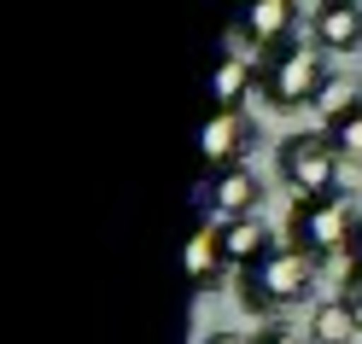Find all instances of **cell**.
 I'll list each match as a JSON object with an SVG mask.
<instances>
[{
  "instance_id": "3",
  "label": "cell",
  "mask_w": 362,
  "mask_h": 344,
  "mask_svg": "<svg viewBox=\"0 0 362 344\" xmlns=\"http://www.w3.org/2000/svg\"><path fill=\"white\" fill-rule=\"evenodd\" d=\"M281 175L298 198H327L339 181V152L327 134H292L281 141Z\"/></svg>"
},
{
  "instance_id": "18",
  "label": "cell",
  "mask_w": 362,
  "mask_h": 344,
  "mask_svg": "<svg viewBox=\"0 0 362 344\" xmlns=\"http://www.w3.org/2000/svg\"><path fill=\"white\" fill-rule=\"evenodd\" d=\"M205 344H240V338H234V333H216V338H205Z\"/></svg>"
},
{
  "instance_id": "4",
  "label": "cell",
  "mask_w": 362,
  "mask_h": 344,
  "mask_svg": "<svg viewBox=\"0 0 362 344\" xmlns=\"http://www.w3.org/2000/svg\"><path fill=\"white\" fill-rule=\"evenodd\" d=\"M322 82H327L322 59H315V53H304L298 41L275 47V53H269V64H263V94H269V105H304V100L315 105Z\"/></svg>"
},
{
  "instance_id": "2",
  "label": "cell",
  "mask_w": 362,
  "mask_h": 344,
  "mask_svg": "<svg viewBox=\"0 0 362 344\" xmlns=\"http://www.w3.org/2000/svg\"><path fill=\"white\" fill-rule=\"evenodd\" d=\"M356 239V222H351V204L327 193V198H298L292 204V245L310 251V257H333Z\"/></svg>"
},
{
  "instance_id": "12",
  "label": "cell",
  "mask_w": 362,
  "mask_h": 344,
  "mask_svg": "<svg viewBox=\"0 0 362 344\" xmlns=\"http://www.w3.org/2000/svg\"><path fill=\"white\" fill-rule=\"evenodd\" d=\"M245 88H252V71H245V59H222L216 64V71H211V100L216 105H240V94H245Z\"/></svg>"
},
{
  "instance_id": "17",
  "label": "cell",
  "mask_w": 362,
  "mask_h": 344,
  "mask_svg": "<svg viewBox=\"0 0 362 344\" xmlns=\"http://www.w3.org/2000/svg\"><path fill=\"white\" fill-rule=\"evenodd\" d=\"M263 344H304V338H298V333H286V327H281V333H269Z\"/></svg>"
},
{
  "instance_id": "9",
  "label": "cell",
  "mask_w": 362,
  "mask_h": 344,
  "mask_svg": "<svg viewBox=\"0 0 362 344\" xmlns=\"http://www.w3.org/2000/svg\"><path fill=\"white\" fill-rule=\"evenodd\" d=\"M269 227L257 222V216H240V222H222V257H228L234 268H252V263H263L269 257Z\"/></svg>"
},
{
  "instance_id": "13",
  "label": "cell",
  "mask_w": 362,
  "mask_h": 344,
  "mask_svg": "<svg viewBox=\"0 0 362 344\" xmlns=\"http://www.w3.org/2000/svg\"><path fill=\"white\" fill-rule=\"evenodd\" d=\"M327 141H333V152H339V158L362 164V105H356V111H345L339 123H327Z\"/></svg>"
},
{
  "instance_id": "6",
  "label": "cell",
  "mask_w": 362,
  "mask_h": 344,
  "mask_svg": "<svg viewBox=\"0 0 362 344\" xmlns=\"http://www.w3.org/2000/svg\"><path fill=\"white\" fill-rule=\"evenodd\" d=\"M205 198H211V222L222 227V222L257 216V198H263V187H257V175L245 170V164H234V170H211V187H205Z\"/></svg>"
},
{
  "instance_id": "15",
  "label": "cell",
  "mask_w": 362,
  "mask_h": 344,
  "mask_svg": "<svg viewBox=\"0 0 362 344\" xmlns=\"http://www.w3.org/2000/svg\"><path fill=\"white\" fill-rule=\"evenodd\" d=\"M345 304L362 315V274H356V268H351V280H345Z\"/></svg>"
},
{
  "instance_id": "14",
  "label": "cell",
  "mask_w": 362,
  "mask_h": 344,
  "mask_svg": "<svg viewBox=\"0 0 362 344\" xmlns=\"http://www.w3.org/2000/svg\"><path fill=\"white\" fill-rule=\"evenodd\" d=\"M362 100H356V88L351 82H339V76H327L322 82V94H315V111H322V117L327 123H339V117H345V111H356Z\"/></svg>"
},
{
  "instance_id": "1",
  "label": "cell",
  "mask_w": 362,
  "mask_h": 344,
  "mask_svg": "<svg viewBox=\"0 0 362 344\" xmlns=\"http://www.w3.org/2000/svg\"><path fill=\"white\" fill-rule=\"evenodd\" d=\"M315 286V257L298 245H275L263 263L245 268V304L252 309H286V304H304V292Z\"/></svg>"
},
{
  "instance_id": "7",
  "label": "cell",
  "mask_w": 362,
  "mask_h": 344,
  "mask_svg": "<svg viewBox=\"0 0 362 344\" xmlns=\"http://www.w3.org/2000/svg\"><path fill=\"white\" fill-rule=\"evenodd\" d=\"M292 18H298V6H292V0H240V41H252V47L275 53V47H286Z\"/></svg>"
},
{
  "instance_id": "16",
  "label": "cell",
  "mask_w": 362,
  "mask_h": 344,
  "mask_svg": "<svg viewBox=\"0 0 362 344\" xmlns=\"http://www.w3.org/2000/svg\"><path fill=\"white\" fill-rule=\"evenodd\" d=\"M351 268L362 274V222H356V239H351Z\"/></svg>"
},
{
  "instance_id": "10",
  "label": "cell",
  "mask_w": 362,
  "mask_h": 344,
  "mask_svg": "<svg viewBox=\"0 0 362 344\" xmlns=\"http://www.w3.org/2000/svg\"><path fill=\"white\" fill-rule=\"evenodd\" d=\"M222 263H228V257H222V227L199 222V227H193V239H187V280L205 292L216 274H222Z\"/></svg>"
},
{
  "instance_id": "11",
  "label": "cell",
  "mask_w": 362,
  "mask_h": 344,
  "mask_svg": "<svg viewBox=\"0 0 362 344\" xmlns=\"http://www.w3.org/2000/svg\"><path fill=\"white\" fill-rule=\"evenodd\" d=\"M362 327V315L345 304V297H333V304H322L310 315V344H351Z\"/></svg>"
},
{
  "instance_id": "8",
  "label": "cell",
  "mask_w": 362,
  "mask_h": 344,
  "mask_svg": "<svg viewBox=\"0 0 362 344\" xmlns=\"http://www.w3.org/2000/svg\"><path fill=\"white\" fill-rule=\"evenodd\" d=\"M315 41H322L327 53H351L362 41V6L356 0H327V6L315 12Z\"/></svg>"
},
{
  "instance_id": "5",
  "label": "cell",
  "mask_w": 362,
  "mask_h": 344,
  "mask_svg": "<svg viewBox=\"0 0 362 344\" xmlns=\"http://www.w3.org/2000/svg\"><path fill=\"white\" fill-rule=\"evenodd\" d=\"M245 146H252V123H245V111L240 105H216L211 117H205V134H199L205 164L211 170H234Z\"/></svg>"
}]
</instances>
